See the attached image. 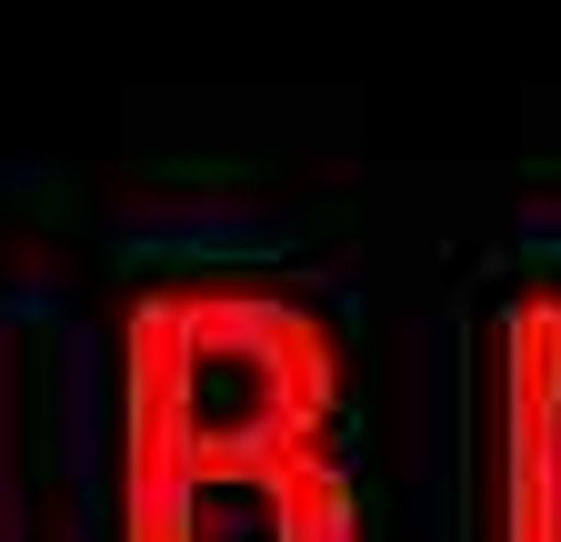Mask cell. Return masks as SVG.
Masks as SVG:
<instances>
[]
</instances>
